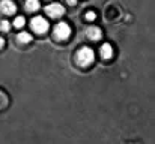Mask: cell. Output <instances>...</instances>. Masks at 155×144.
<instances>
[{"mask_svg": "<svg viewBox=\"0 0 155 144\" xmlns=\"http://www.w3.org/2000/svg\"><path fill=\"white\" fill-rule=\"evenodd\" d=\"M6 105H8V96L3 92H0V110H3Z\"/></svg>", "mask_w": 155, "mask_h": 144, "instance_id": "11", "label": "cell"}, {"mask_svg": "<svg viewBox=\"0 0 155 144\" xmlns=\"http://www.w3.org/2000/svg\"><path fill=\"white\" fill-rule=\"evenodd\" d=\"M66 3H68V5H71V6H74V5L77 3V0H66Z\"/></svg>", "mask_w": 155, "mask_h": 144, "instance_id": "14", "label": "cell"}, {"mask_svg": "<svg viewBox=\"0 0 155 144\" xmlns=\"http://www.w3.org/2000/svg\"><path fill=\"white\" fill-rule=\"evenodd\" d=\"M39 0H26V9L30 12H35L39 9Z\"/></svg>", "mask_w": 155, "mask_h": 144, "instance_id": "8", "label": "cell"}, {"mask_svg": "<svg viewBox=\"0 0 155 144\" xmlns=\"http://www.w3.org/2000/svg\"><path fill=\"white\" fill-rule=\"evenodd\" d=\"M0 11L5 15H12L17 12V5L12 0H2L0 2Z\"/></svg>", "mask_w": 155, "mask_h": 144, "instance_id": "5", "label": "cell"}, {"mask_svg": "<svg viewBox=\"0 0 155 144\" xmlns=\"http://www.w3.org/2000/svg\"><path fill=\"white\" fill-rule=\"evenodd\" d=\"M30 27L35 33H45L48 30V21L44 17H35L30 21Z\"/></svg>", "mask_w": 155, "mask_h": 144, "instance_id": "2", "label": "cell"}, {"mask_svg": "<svg viewBox=\"0 0 155 144\" xmlns=\"http://www.w3.org/2000/svg\"><path fill=\"white\" fill-rule=\"evenodd\" d=\"M3 45H5V41H3V38H0V48H3Z\"/></svg>", "mask_w": 155, "mask_h": 144, "instance_id": "15", "label": "cell"}, {"mask_svg": "<svg viewBox=\"0 0 155 144\" xmlns=\"http://www.w3.org/2000/svg\"><path fill=\"white\" fill-rule=\"evenodd\" d=\"M9 27H11V26H9V23H8L6 20H3V21L0 23V30H2V32H8Z\"/></svg>", "mask_w": 155, "mask_h": 144, "instance_id": "12", "label": "cell"}, {"mask_svg": "<svg viewBox=\"0 0 155 144\" xmlns=\"http://www.w3.org/2000/svg\"><path fill=\"white\" fill-rule=\"evenodd\" d=\"M97 18V15H95V12H92V11H89L87 14H86V20L87 21H92V20H95Z\"/></svg>", "mask_w": 155, "mask_h": 144, "instance_id": "13", "label": "cell"}, {"mask_svg": "<svg viewBox=\"0 0 155 144\" xmlns=\"http://www.w3.org/2000/svg\"><path fill=\"white\" fill-rule=\"evenodd\" d=\"M53 35L57 41H65L71 35V29L66 23H59V24H56V27L53 30Z\"/></svg>", "mask_w": 155, "mask_h": 144, "instance_id": "3", "label": "cell"}, {"mask_svg": "<svg viewBox=\"0 0 155 144\" xmlns=\"http://www.w3.org/2000/svg\"><path fill=\"white\" fill-rule=\"evenodd\" d=\"M17 39H18L20 44H29V42L32 41V36H30L29 33H20V35L17 36Z\"/></svg>", "mask_w": 155, "mask_h": 144, "instance_id": "9", "label": "cell"}, {"mask_svg": "<svg viewBox=\"0 0 155 144\" xmlns=\"http://www.w3.org/2000/svg\"><path fill=\"white\" fill-rule=\"evenodd\" d=\"M45 12L51 18H59V17H62L65 14V8L60 3H51V5L45 6Z\"/></svg>", "mask_w": 155, "mask_h": 144, "instance_id": "4", "label": "cell"}, {"mask_svg": "<svg viewBox=\"0 0 155 144\" xmlns=\"http://www.w3.org/2000/svg\"><path fill=\"white\" fill-rule=\"evenodd\" d=\"M86 36H87V39H91V41H100L101 36H103V33H101V29H100V27L91 26V27L86 29Z\"/></svg>", "mask_w": 155, "mask_h": 144, "instance_id": "6", "label": "cell"}, {"mask_svg": "<svg viewBox=\"0 0 155 144\" xmlns=\"http://www.w3.org/2000/svg\"><path fill=\"white\" fill-rule=\"evenodd\" d=\"M24 23H26V20H24V17H17V18L14 20V26H15L17 29H20V27H23V26H24Z\"/></svg>", "mask_w": 155, "mask_h": 144, "instance_id": "10", "label": "cell"}, {"mask_svg": "<svg viewBox=\"0 0 155 144\" xmlns=\"http://www.w3.org/2000/svg\"><path fill=\"white\" fill-rule=\"evenodd\" d=\"M75 59H77V63H78V66H83V68H86V66L92 65V62H94V59H95V54H94L92 48L83 47V48H80V50L77 51V56H75Z\"/></svg>", "mask_w": 155, "mask_h": 144, "instance_id": "1", "label": "cell"}, {"mask_svg": "<svg viewBox=\"0 0 155 144\" xmlns=\"http://www.w3.org/2000/svg\"><path fill=\"white\" fill-rule=\"evenodd\" d=\"M100 54H101V57L104 60L111 59L113 57V48H111V45L110 44H103V47L100 48Z\"/></svg>", "mask_w": 155, "mask_h": 144, "instance_id": "7", "label": "cell"}]
</instances>
